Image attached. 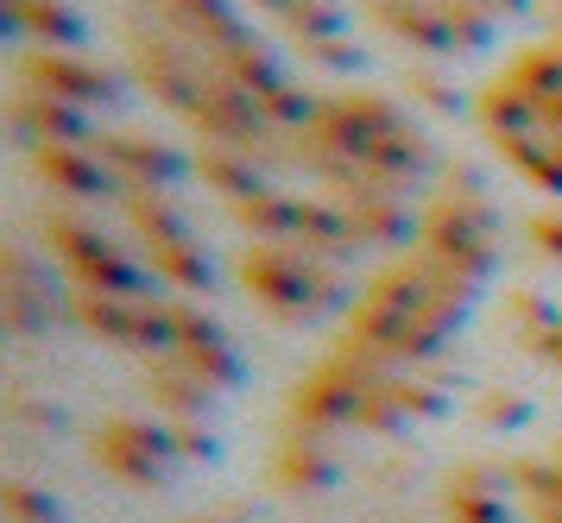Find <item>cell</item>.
Segmentation results:
<instances>
[{"mask_svg": "<svg viewBox=\"0 0 562 523\" xmlns=\"http://www.w3.org/2000/svg\"><path fill=\"white\" fill-rule=\"evenodd\" d=\"M481 272H486V221L481 215L468 221L456 208V215L430 221V234L355 309V322H348V360L341 366L373 373V366H398V360L430 353L456 328L461 309H468Z\"/></svg>", "mask_w": 562, "mask_h": 523, "instance_id": "cell-1", "label": "cell"}, {"mask_svg": "<svg viewBox=\"0 0 562 523\" xmlns=\"http://www.w3.org/2000/svg\"><path fill=\"white\" fill-rule=\"evenodd\" d=\"M481 114L518 171L543 190H562V50H525L486 89Z\"/></svg>", "mask_w": 562, "mask_h": 523, "instance_id": "cell-2", "label": "cell"}, {"mask_svg": "<svg viewBox=\"0 0 562 523\" xmlns=\"http://www.w3.org/2000/svg\"><path fill=\"white\" fill-rule=\"evenodd\" d=\"M310 146L329 164L348 190H360V202H380L385 183H405L417 171V133L411 121H398L385 101H335L310 121Z\"/></svg>", "mask_w": 562, "mask_h": 523, "instance_id": "cell-3", "label": "cell"}, {"mask_svg": "<svg viewBox=\"0 0 562 523\" xmlns=\"http://www.w3.org/2000/svg\"><path fill=\"white\" fill-rule=\"evenodd\" d=\"M373 20L430 50H481L518 0H367Z\"/></svg>", "mask_w": 562, "mask_h": 523, "instance_id": "cell-4", "label": "cell"}]
</instances>
